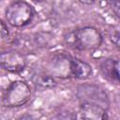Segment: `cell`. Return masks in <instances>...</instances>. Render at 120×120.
Returning <instances> with one entry per match:
<instances>
[{
  "instance_id": "obj_1",
  "label": "cell",
  "mask_w": 120,
  "mask_h": 120,
  "mask_svg": "<svg viewBox=\"0 0 120 120\" xmlns=\"http://www.w3.org/2000/svg\"><path fill=\"white\" fill-rule=\"evenodd\" d=\"M64 39L68 46L79 51H93L102 43L101 34L91 26L71 30L65 35Z\"/></svg>"
},
{
  "instance_id": "obj_2",
  "label": "cell",
  "mask_w": 120,
  "mask_h": 120,
  "mask_svg": "<svg viewBox=\"0 0 120 120\" xmlns=\"http://www.w3.org/2000/svg\"><path fill=\"white\" fill-rule=\"evenodd\" d=\"M31 98V89L23 81H14L6 89L3 95V104L8 108L21 107Z\"/></svg>"
},
{
  "instance_id": "obj_3",
  "label": "cell",
  "mask_w": 120,
  "mask_h": 120,
  "mask_svg": "<svg viewBox=\"0 0 120 120\" xmlns=\"http://www.w3.org/2000/svg\"><path fill=\"white\" fill-rule=\"evenodd\" d=\"M33 8L22 0L11 3L6 9V19L8 22L15 27H22L28 24L34 18Z\"/></svg>"
},
{
  "instance_id": "obj_4",
  "label": "cell",
  "mask_w": 120,
  "mask_h": 120,
  "mask_svg": "<svg viewBox=\"0 0 120 120\" xmlns=\"http://www.w3.org/2000/svg\"><path fill=\"white\" fill-rule=\"evenodd\" d=\"M76 97L80 103H89L108 110L110 100L106 92L98 85L83 83L77 87Z\"/></svg>"
},
{
  "instance_id": "obj_5",
  "label": "cell",
  "mask_w": 120,
  "mask_h": 120,
  "mask_svg": "<svg viewBox=\"0 0 120 120\" xmlns=\"http://www.w3.org/2000/svg\"><path fill=\"white\" fill-rule=\"evenodd\" d=\"M25 66L24 55L17 51H7L0 53V68L7 71L18 73L23 70Z\"/></svg>"
},
{
  "instance_id": "obj_6",
  "label": "cell",
  "mask_w": 120,
  "mask_h": 120,
  "mask_svg": "<svg viewBox=\"0 0 120 120\" xmlns=\"http://www.w3.org/2000/svg\"><path fill=\"white\" fill-rule=\"evenodd\" d=\"M71 60L72 57L65 54L53 56L48 65L50 75L59 78H71Z\"/></svg>"
},
{
  "instance_id": "obj_7",
  "label": "cell",
  "mask_w": 120,
  "mask_h": 120,
  "mask_svg": "<svg viewBox=\"0 0 120 120\" xmlns=\"http://www.w3.org/2000/svg\"><path fill=\"white\" fill-rule=\"evenodd\" d=\"M79 114L80 117L82 119L103 120L108 118L107 110L98 105L89 104V103H80Z\"/></svg>"
},
{
  "instance_id": "obj_8",
  "label": "cell",
  "mask_w": 120,
  "mask_h": 120,
  "mask_svg": "<svg viewBox=\"0 0 120 120\" xmlns=\"http://www.w3.org/2000/svg\"><path fill=\"white\" fill-rule=\"evenodd\" d=\"M119 62L116 59L108 58L100 63V71L102 75L111 82H119Z\"/></svg>"
},
{
  "instance_id": "obj_9",
  "label": "cell",
  "mask_w": 120,
  "mask_h": 120,
  "mask_svg": "<svg viewBox=\"0 0 120 120\" xmlns=\"http://www.w3.org/2000/svg\"><path fill=\"white\" fill-rule=\"evenodd\" d=\"M92 74V68L89 64L80 60L78 58H73L71 60V78L78 80H85L89 78Z\"/></svg>"
},
{
  "instance_id": "obj_10",
  "label": "cell",
  "mask_w": 120,
  "mask_h": 120,
  "mask_svg": "<svg viewBox=\"0 0 120 120\" xmlns=\"http://www.w3.org/2000/svg\"><path fill=\"white\" fill-rule=\"evenodd\" d=\"M34 83L40 88H52L56 84L52 75L44 73L37 74L34 77Z\"/></svg>"
},
{
  "instance_id": "obj_11",
  "label": "cell",
  "mask_w": 120,
  "mask_h": 120,
  "mask_svg": "<svg viewBox=\"0 0 120 120\" xmlns=\"http://www.w3.org/2000/svg\"><path fill=\"white\" fill-rule=\"evenodd\" d=\"M104 2L112 9V13L118 18L119 17V9H120L119 0H104Z\"/></svg>"
},
{
  "instance_id": "obj_12",
  "label": "cell",
  "mask_w": 120,
  "mask_h": 120,
  "mask_svg": "<svg viewBox=\"0 0 120 120\" xmlns=\"http://www.w3.org/2000/svg\"><path fill=\"white\" fill-rule=\"evenodd\" d=\"M8 38V29L5 22L0 20V44L4 43Z\"/></svg>"
},
{
  "instance_id": "obj_13",
  "label": "cell",
  "mask_w": 120,
  "mask_h": 120,
  "mask_svg": "<svg viewBox=\"0 0 120 120\" xmlns=\"http://www.w3.org/2000/svg\"><path fill=\"white\" fill-rule=\"evenodd\" d=\"M78 1L82 4H84V5H92L95 3L96 0H78Z\"/></svg>"
},
{
  "instance_id": "obj_14",
  "label": "cell",
  "mask_w": 120,
  "mask_h": 120,
  "mask_svg": "<svg viewBox=\"0 0 120 120\" xmlns=\"http://www.w3.org/2000/svg\"><path fill=\"white\" fill-rule=\"evenodd\" d=\"M34 2H37V3H39V2H42L43 0H33Z\"/></svg>"
},
{
  "instance_id": "obj_15",
  "label": "cell",
  "mask_w": 120,
  "mask_h": 120,
  "mask_svg": "<svg viewBox=\"0 0 120 120\" xmlns=\"http://www.w3.org/2000/svg\"><path fill=\"white\" fill-rule=\"evenodd\" d=\"M0 1H1V0H0Z\"/></svg>"
}]
</instances>
